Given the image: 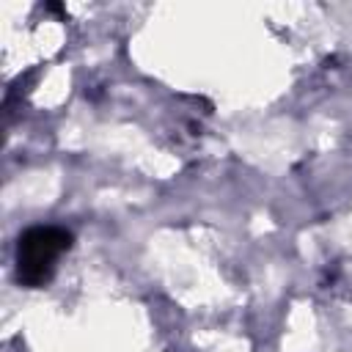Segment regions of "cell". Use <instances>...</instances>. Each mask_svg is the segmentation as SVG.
Here are the masks:
<instances>
[{"instance_id": "6da1fadb", "label": "cell", "mask_w": 352, "mask_h": 352, "mask_svg": "<svg viewBox=\"0 0 352 352\" xmlns=\"http://www.w3.org/2000/svg\"><path fill=\"white\" fill-rule=\"evenodd\" d=\"M72 231L60 226H33L16 239V280L28 289L50 283L58 258L72 248Z\"/></svg>"}]
</instances>
